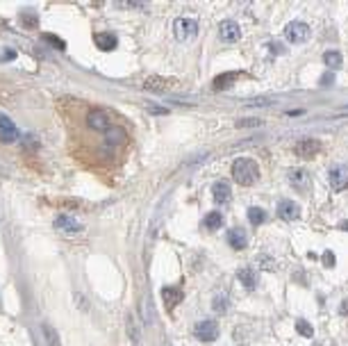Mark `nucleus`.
<instances>
[{
	"label": "nucleus",
	"mask_w": 348,
	"mask_h": 346,
	"mask_svg": "<svg viewBox=\"0 0 348 346\" xmlns=\"http://www.w3.org/2000/svg\"><path fill=\"white\" fill-rule=\"evenodd\" d=\"M55 228L62 230V233H80L82 230V223L78 219L68 217V214H62V217L55 219Z\"/></svg>",
	"instance_id": "obj_8"
},
{
	"label": "nucleus",
	"mask_w": 348,
	"mask_h": 346,
	"mask_svg": "<svg viewBox=\"0 0 348 346\" xmlns=\"http://www.w3.org/2000/svg\"><path fill=\"white\" fill-rule=\"evenodd\" d=\"M307 37H310V28H307L305 23H301V21L289 23L287 28H285V39L291 41V44H303Z\"/></svg>",
	"instance_id": "obj_4"
},
{
	"label": "nucleus",
	"mask_w": 348,
	"mask_h": 346,
	"mask_svg": "<svg viewBox=\"0 0 348 346\" xmlns=\"http://www.w3.org/2000/svg\"><path fill=\"white\" fill-rule=\"evenodd\" d=\"M239 128H246V126H262V121H239Z\"/></svg>",
	"instance_id": "obj_30"
},
{
	"label": "nucleus",
	"mask_w": 348,
	"mask_h": 346,
	"mask_svg": "<svg viewBox=\"0 0 348 346\" xmlns=\"http://www.w3.org/2000/svg\"><path fill=\"white\" fill-rule=\"evenodd\" d=\"M330 185H332L334 191H341V189L348 187V166H344V164L332 166V171H330Z\"/></svg>",
	"instance_id": "obj_5"
},
{
	"label": "nucleus",
	"mask_w": 348,
	"mask_h": 346,
	"mask_svg": "<svg viewBox=\"0 0 348 346\" xmlns=\"http://www.w3.org/2000/svg\"><path fill=\"white\" fill-rule=\"evenodd\" d=\"M162 296H164V301H166V308H173V305H178L180 303V299H182V292L180 289H173V287H166L162 292Z\"/></svg>",
	"instance_id": "obj_17"
},
{
	"label": "nucleus",
	"mask_w": 348,
	"mask_h": 346,
	"mask_svg": "<svg viewBox=\"0 0 348 346\" xmlns=\"http://www.w3.org/2000/svg\"><path fill=\"white\" fill-rule=\"evenodd\" d=\"M257 175H259L257 164L248 157H241L232 164V178H235L239 185H253V182L257 180Z\"/></svg>",
	"instance_id": "obj_1"
},
{
	"label": "nucleus",
	"mask_w": 348,
	"mask_h": 346,
	"mask_svg": "<svg viewBox=\"0 0 348 346\" xmlns=\"http://www.w3.org/2000/svg\"><path fill=\"white\" fill-rule=\"evenodd\" d=\"M332 80H334V76H332V73H328V76L321 78V84H323V87H330V84H332Z\"/></svg>",
	"instance_id": "obj_29"
},
{
	"label": "nucleus",
	"mask_w": 348,
	"mask_h": 346,
	"mask_svg": "<svg viewBox=\"0 0 348 346\" xmlns=\"http://www.w3.org/2000/svg\"><path fill=\"white\" fill-rule=\"evenodd\" d=\"M248 221H251L253 226H259V223L267 221V212L259 210V207H251V210H248Z\"/></svg>",
	"instance_id": "obj_20"
},
{
	"label": "nucleus",
	"mask_w": 348,
	"mask_h": 346,
	"mask_svg": "<svg viewBox=\"0 0 348 346\" xmlns=\"http://www.w3.org/2000/svg\"><path fill=\"white\" fill-rule=\"evenodd\" d=\"M219 34H221L223 41H230V44H235V41H239V37H241V30H239V25H237L235 21H223Z\"/></svg>",
	"instance_id": "obj_10"
},
{
	"label": "nucleus",
	"mask_w": 348,
	"mask_h": 346,
	"mask_svg": "<svg viewBox=\"0 0 348 346\" xmlns=\"http://www.w3.org/2000/svg\"><path fill=\"white\" fill-rule=\"evenodd\" d=\"M123 130H119V128H110L107 130V142L110 143H121L123 142Z\"/></svg>",
	"instance_id": "obj_25"
},
{
	"label": "nucleus",
	"mask_w": 348,
	"mask_h": 346,
	"mask_svg": "<svg viewBox=\"0 0 348 346\" xmlns=\"http://www.w3.org/2000/svg\"><path fill=\"white\" fill-rule=\"evenodd\" d=\"M228 308H230V299L225 296V294H216L214 299H212V310H214V312L223 315Z\"/></svg>",
	"instance_id": "obj_19"
},
{
	"label": "nucleus",
	"mask_w": 348,
	"mask_h": 346,
	"mask_svg": "<svg viewBox=\"0 0 348 346\" xmlns=\"http://www.w3.org/2000/svg\"><path fill=\"white\" fill-rule=\"evenodd\" d=\"M44 39H46V41H50V44H55V48H57V50H64V48H66V44H64L62 39H57L55 34H44Z\"/></svg>",
	"instance_id": "obj_26"
},
{
	"label": "nucleus",
	"mask_w": 348,
	"mask_h": 346,
	"mask_svg": "<svg viewBox=\"0 0 348 346\" xmlns=\"http://www.w3.org/2000/svg\"><path fill=\"white\" fill-rule=\"evenodd\" d=\"M289 182L296 189H301V191H307L312 185L307 171H301V169H291V171H289Z\"/></svg>",
	"instance_id": "obj_12"
},
{
	"label": "nucleus",
	"mask_w": 348,
	"mask_h": 346,
	"mask_svg": "<svg viewBox=\"0 0 348 346\" xmlns=\"http://www.w3.org/2000/svg\"><path fill=\"white\" fill-rule=\"evenodd\" d=\"M228 244L232 246V249H237V251L246 249V246H248V235H246L244 228H230Z\"/></svg>",
	"instance_id": "obj_11"
},
{
	"label": "nucleus",
	"mask_w": 348,
	"mask_h": 346,
	"mask_svg": "<svg viewBox=\"0 0 348 346\" xmlns=\"http://www.w3.org/2000/svg\"><path fill=\"white\" fill-rule=\"evenodd\" d=\"M223 226V217L219 212H209L207 217L203 219V228H207V230H219Z\"/></svg>",
	"instance_id": "obj_18"
},
{
	"label": "nucleus",
	"mask_w": 348,
	"mask_h": 346,
	"mask_svg": "<svg viewBox=\"0 0 348 346\" xmlns=\"http://www.w3.org/2000/svg\"><path fill=\"white\" fill-rule=\"evenodd\" d=\"M318 151H321V142H316V139H303L294 146V153L298 157H314Z\"/></svg>",
	"instance_id": "obj_6"
},
{
	"label": "nucleus",
	"mask_w": 348,
	"mask_h": 346,
	"mask_svg": "<svg viewBox=\"0 0 348 346\" xmlns=\"http://www.w3.org/2000/svg\"><path fill=\"white\" fill-rule=\"evenodd\" d=\"M87 123H89V128H94V130H110V121H107L105 112H100V110H94V112L89 114Z\"/></svg>",
	"instance_id": "obj_15"
},
{
	"label": "nucleus",
	"mask_w": 348,
	"mask_h": 346,
	"mask_svg": "<svg viewBox=\"0 0 348 346\" xmlns=\"http://www.w3.org/2000/svg\"><path fill=\"white\" fill-rule=\"evenodd\" d=\"M278 217L285 219V221H294V219L301 217V205L294 203V201H280L278 203Z\"/></svg>",
	"instance_id": "obj_7"
},
{
	"label": "nucleus",
	"mask_w": 348,
	"mask_h": 346,
	"mask_svg": "<svg viewBox=\"0 0 348 346\" xmlns=\"http://www.w3.org/2000/svg\"><path fill=\"white\" fill-rule=\"evenodd\" d=\"M296 330L301 332V335H305V337H312V335H314V328H312V324H307L305 319H298V321H296Z\"/></svg>",
	"instance_id": "obj_24"
},
{
	"label": "nucleus",
	"mask_w": 348,
	"mask_h": 346,
	"mask_svg": "<svg viewBox=\"0 0 348 346\" xmlns=\"http://www.w3.org/2000/svg\"><path fill=\"white\" fill-rule=\"evenodd\" d=\"M44 332H46V339H48L52 346H60V342H57V335H55V330H52L50 326H44Z\"/></svg>",
	"instance_id": "obj_27"
},
{
	"label": "nucleus",
	"mask_w": 348,
	"mask_h": 346,
	"mask_svg": "<svg viewBox=\"0 0 348 346\" xmlns=\"http://www.w3.org/2000/svg\"><path fill=\"white\" fill-rule=\"evenodd\" d=\"M193 335L200 339V342H214L219 337V326L212 319H205V321H198L193 326Z\"/></svg>",
	"instance_id": "obj_3"
},
{
	"label": "nucleus",
	"mask_w": 348,
	"mask_h": 346,
	"mask_svg": "<svg viewBox=\"0 0 348 346\" xmlns=\"http://www.w3.org/2000/svg\"><path fill=\"white\" fill-rule=\"evenodd\" d=\"M212 196L216 203H228L230 201V185L225 180H219L212 185Z\"/></svg>",
	"instance_id": "obj_14"
},
{
	"label": "nucleus",
	"mask_w": 348,
	"mask_h": 346,
	"mask_svg": "<svg viewBox=\"0 0 348 346\" xmlns=\"http://www.w3.org/2000/svg\"><path fill=\"white\" fill-rule=\"evenodd\" d=\"M323 262H326V267H334V255L332 253H323Z\"/></svg>",
	"instance_id": "obj_28"
},
{
	"label": "nucleus",
	"mask_w": 348,
	"mask_h": 346,
	"mask_svg": "<svg viewBox=\"0 0 348 346\" xmlns=\"http://www.w3.org/2000/svg\"><path fill=\"white\" fill-rule=\"evenodd\" d=\"M339 228H341V230H348V221H341Z\"/></svg>",
	"instance_id": "obj_33"
},
{
	"label": "nucleus",
	"mask_w": 348,
	"mask_h": 346,
	"mask_svg": "<svg viewBox=\"0 0 348 346\" xmlns=\"http://www.w3.org/2000/svg\"><path fill=\"white\" fill-rule=\"evenodd\" d=\"M237 278H239V283H241L246 289H255V287H257V271L251 269V267L239 269L237 271Z\"/></svg>",
	"instance_id": "obj_13"
},
{
	"label": "nucleus",
	"mask_w": 348,
	"mask_h": 346,
	"mask_svg": "<svg viewBox=\"0 0 348 346\" xmlns=\"http://www.w3.org/2000/svg\"><path fill=\"white\" fill-rule=\"evenodd\" d=\"M96 44L100 50H114L116 48V37L114 34H110V32H103V34H96Z\"/></svg>",
	"instance_id": "obj_16"
},
{
	"label": "nucleus",
	"mask_w": 348,
	"mask_h": 346,
	"mask_svg": "<svg viewBox=\"0 0 348 346\" xmlns=\"http://www.w3.org/2000/svg\"><path fill=\"white\" fill-rule=\"evenodd\" d=\"M150 112L153 114H166V110H164V107H150Z\"/></svg>",
	"instance_id": "obj_31"
},
{
	"label": "nucleus",
	"mask_w": 348,
	"mask_h": 346,
	"mask_svg": "<svg viewBox=\"0 0 348 346\" xmlns=\"http://www.w3.org/2000/svg\"><path fill=\"white\" fill-rule=\"evenodd\" d=\"M0 139L2 142H16L18 139V130L12 123V119H7L5 114H0Z\"/></svg>",
	"instance_id": "obj_9"
},
{
	"label": "nucleus",
	"mask_w": 348,
	"mask_h": 346,
	"mask_svg": "<svg viewBox=\"0 0 348 346\" xmlns=\"http://www.w3.org/2000/svg\"><path fill=\"white\" fill-rule=\"evenodd\" d=\"M173 32H175L178 41H189V39L196 37L198 23L193 21V18H178V21L173 23Z\"/></svg>",
	"instance_id": "obj_2"
},
{
	"label": "nucleus",
	"mask_w": 348,
	"mask_h": 346,
	"mask_svg": "<svg viewBox=\"0 0 348 346\" xmlns=\"http://www.w3.org/2000/svg\"><path fill=\"white\" fill-rule=\"evenodd\" d=\"M126 324H127V335H130V339H132L134 344H137V342L141 339V332H139V328H137V324H134V316H132V315L127 316Z\"/></svg>",
	"instance_id": "obj_22"
},
{
	"label": "nucleus",
	"mask_w": 348,
	"mask_h": 346,
	"mask_svg": "<svg viewBox=\"0 0 348 346\" xmlns=\"http://www.w3.org/2000/svg\"><path fill=\"white\" fill-rule=\"evenodd\" d=\"M237 78V73H225V76H219L214 80V87L216 89H223V87H228V84H232V80Z\"/></svg>",
	"instance_id": "obj_23"
},
{
	"label": "nucleus",
	"mask_w": 348,
	"mask_h": 346,
	"mask_svg": "<svg viewBox=\"0 0 348 346\" xmlns=\"http://www.w3.org/2000/svg\"><path fill=\"white\" fill-rule=\"evenodd\" d=\"M323 62H326L330 68H339L341 66V55L337 53V50H328V53L323 55Z\"/></svg>",
	"instance_id": "obj_21"
},
{
	"label": "nucleus",
	"mask_w": 348,
	"mask_h": 346,
	"mask_svg": "<svg viewBox=\"0 0 348 346\" xmlns=\"http://www.w3.org/2000/svg\"><path fill=\"white\" fill-rule=\"evenodd\" d=\"M341 315H348V301L341 305Z\"/></svg>",
	"instance_id": "obj_32"
}]
</instances>
